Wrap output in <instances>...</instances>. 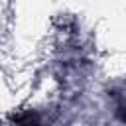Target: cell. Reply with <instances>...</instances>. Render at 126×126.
I'll return each mask as SVG.
<instances>
[{
    "label": "cell",
    "instance_id": "obj_1",
    "mask_svg": "<svg viewBox=\"0 0 126 126\" xmlns=\"http://www.w3.org/2000/svg\"><path fill=\"white\" fill-rule=\"evenodd\" d=\"M16 126H41V120H39V116H37L35 112L28 110V112L18 114V118H16Z\"/></svg>",
    "mask_w": 126,
    "mask_h": 126
}]
</instances>
